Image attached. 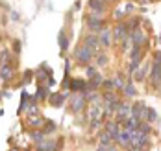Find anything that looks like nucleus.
<instances>
[{"instance_id":"nucleus-22","label":"nucleus","mask_w":161,"mask_h":151,"mask_svg":"<svg viewBox=\"0 0 161 151\" xmlns=\"http://www.w3.org/2000/svg\"><path fill=\"white\" fill-rule=\"evenodd\" d=\"M146 120L148 122H158V113L150 107H146Z\"/></svg>"},{"instance_id":"nucleus-8","label":"nucleus","mask_w":161,"mask_h":151,"mask_svg":"<svg viewBox=\"0 0 161 151\" xmlns=\"http://www.w3.org/2000/svg\"><path fill=\"white\" fill-rule=\"evenodd\" d=\"M139 123H141V120H139L137 116H133V114H131L130 118H126V120L122 122L124 129H128V131H133V129H137V127H139Z\"/></svg>"},{"instance_id":"nucleus-27","label":"nucleus","mask_w":161,"mask_h":151,"mask_svg":"<svg viewBox=\"0 0 161 151\" xmlns=\"http://www.w3.org/2000/svg\"><path fill=\"white\" fill-rule=\"evenodd\" d=\"M97 65H98V67H104V65H108V55H98Z\"/></svg>"},{"instance_id":"nucleus-24","label":"nucleus","mask_w":161,"mask_h":151,"mask_svg":"<svg viewBox=\"0 0 161 151\" xmlns=\"http://www.w3.org/2000/svg\"><path fill=\"white\" fill-rule=\"evenodd\" d=\"M32 138L35 140V142H43V140H45V131L41 133L39 129H35V131L32 133Z\"/></svg>"},{"instance_id":"nucleus-1","label":"nucleus","mask_w":161,"mask_h":151,"mask_svg":"<svg viewBox=\"0 0 161 151\" xmlns=\"http://www.w3.org/2000/svg\"><path fill=\"white\" fill-rule=\"evenodd\" d=\"M150 81L154 87H158L161 83V53H156V61H154V67H152V74H150Z\"/></svg>"},{"instance_id":"nucleus-2","label":"nucleus","mask_w":161,"mask_h":151,"mask_svg":"<svg viewBox=\"0 0 161 151\" xmlns=\"http://www.w3.org/2000/svg\"><path fill=\"white\" fill-rule=\"evenodd\" d=\"M91 57H93V50H91L87 44H85V46H80V48L76 50V61L81 63V65H89Z\"/></svg>"},{"instance_id":"nucleus-10","label":"nucleus","mask_w":161,"mask_h":151,"mask_svg":"<svg viewBox=\"0 0 161 151\" xmlns=\"http://www.w3.org/2000/svg\"><path fill=\"white\" fill-rule=\"evenodd\" d=\"M11 78H13V68L9 65H2V68H0V79L2 81H9Z\"/></svg>"},{"instance_id":"nucleus-25","label":"nucleus","mask_w":161,"mask_h":151,"mask_svg":"<svg viewBox=\"0 0 161 151\" xmlns=\"http://www.w3.org/2000/svg\"><path fill=\"white\" fill-rule=\"evenodd\" d=\"M111 83H113V88H124V81L120 79V76L113 78V79H111Z\"/></svg>"},{"instance_id":"nucleus-11","label":"nucleus","mask_w":161,"mask_h":151,"mask_svg":"<svg viewBox=\"0 0 161 151\" xmlns=\"http://www.w3.org/2000/svg\"><path fill=\"white\" fill-rule=\"evenodd\" d=\"M106 131L113 136V140H117V136L120 133V125H119V122H109L108 125H106Z\"/></svg>"},{"instance_id":"nucleus-38","label":"nucleus","mask_w":161,"mask_h":151,"mask_svg":"<svg viewBox=\"0 0 161 151\" xmlns=\"http://www.w3.org/2000/svg\"><path fill=\"white\" fill-rule=\"evenodd\" d=\"M0 98H2V94H0Z\"/></svg>"},{"instance_id":"nucleus-18","label":"nucleus","mask_w":161,"mask_h":151,"mask_svg":"<svg viewBox=\"0 0 161 151\" xmlns=\"http://www.w3.org/2000/svg\"><path fill=\"white\" fill-rule=\"evenodd\" d=\"M89 8H91L95 13H98V15H102V11H104V4H102L100 0H89Z\"/></svg>"},{"instance_id":"nucleus-40","label":"nucleus","mask_w":161,"mask_h":151,"mask_svg":"<svg viewBox=\"0 0 161 151\" xmlns=\"http://www.w3.org/2000/svg\"><path fill=\"white\" fill-rule=\"evenodd\" d=\"M130 151H131V149H130Z\"/></svg>"},{"instance_id":"nucleus-23","label":"nucleus","mask_w":161,"mask_h":151,"mask_svg":"<svg viewBox=\"0 0 161 151\" xmlns=\"http://www.w3.org/2000/svg\"><path fill=\"white\" fill-rule=\"evenodd\" d=\"M58 39H59V46H61V50H67V48H69V41H67V37H65L63 32H59Z\"/></svg>"},{"instance_id":"nucleus-13","label":"nucleus","mask_w":161,"mask_h":151,"mask_svg":"<svg viewBox=\"0 0 161 151\" xmlns=\"http://www.w3.org/2000/svg\"><path fill=\"white\" fill-rule=\"evenodd\" d=\"M70 88H72L74 92H83V90L87 88V83L81 81V79H74V81H70Z\"/></svg>"},{"instance_id":"nucleus-14","label":"nucleus","mask_w":161,"mask_h":151,"mask_svg":"<svg viewBox=\"0 0 161 151\" xmlns=\"http://www.w3.org/2000/svg\"><path fill=\"white\" fill-rule=\"evenodd\" d=\"M65 98H67V94H52V96H50V103H52L54 107H61Z\"/></svg>"},{"instance_id":"nucleus-9","label":"nucleus","mask_w":161,"mask_h":151,"mask_svg":"<svg viewBox=\"0 0 161 151\" xmlns=\"http://www.w3.org/2000/svg\"><path fill=\"white\" fill-rule=\"evenodd\" d=\"M130 37H131V41H133V44H143L146 41L145 33L139 30V28H135V30H131V33H130Z\"/></svg>"},{"instance_id":"nucleus-37","label":"nucleus","mask_w":161,"mask_h":151,"mask_svg":"<svg viewBox=\"0 0 161 151\" xmlns=\"http://www.w3.org/2000/svg\"><path fill=\"white\" fill-rule=\"evenodd\" d=\"M11 151H19V149H11Z\"/></svg>"},{"instance_id":"nucleus-20","label":"nucleus","mask_w":161,"mask_h":151,"mask_svg":"<svg viewBox=\"0 0 161 151\" xmlns=\"http://www.w3.org/2000/svg\"><path fill=\"white\" fill-rule=\"evenodd\" d=\"M124 94H126V96H131V98L137 94V90H135V87H133V83H131V81L124 83Z\"/></svg>"},{"instance_id":"nucleus-35","label":"nucleus","mask_w":161,"mask_h":151,"mask_svg":"<svg viewBox=\"0 0 161 151\" xmlns=\"http://www.w3.org/2000/svg\"><path fill=\"white\" fill-rule=\"evenodd\" d=\"M109 151H119V149H117L115 146H109Z\"/></svg>"},{"instance_id":"nucleus-32","label":"nucleus","mask_w":161,"mask_h":151,"mask_svg":"<svg viewBox=\"0 0 161 151\" xmlns=\"http://www.w3.org/2000/svg\"><path fill=\"white\" fill-rule=\"evenodd\" d=\"M124 17V11H115V18H122Z\"/></svg>"},{"instance_id":"nucleus-12","label":"nucleus","mask_w":161,"mask_h":151,"mask_svg":"<svg viewBox=\"0 0 161 151\" xmlns=\"http://www.w3.org/2000/svg\"><path fill=\"white\" fill-rule=\"evenodd\" d=\"M98 39H100V43H102L104 46H111V32H109V30H102Z\"/></svg>"},{"instance_id":"nucleus-21","label":"nucleus","mask_w":161,"mask_h":151,"mask_svg":"<svg viewBox=\"0 0 161 151\" xmlns=\"http://www.w3.org/2000/svg\"><path fill=\"white\" fill-rule=\"evenodd\" d=\"M111 142H113V136L108 131H104V133L100 134V144H108V146H111Z\"/></svg>"},{"instance_id":"nucleus-7","label":"nucleus","mask_w":161,"mask_h":151,"mask_svg":"<svg viewBox=\"0 0 161 151\" xmlns=\"http://www.w3.org/2000/svg\"><path fill=\"white\" fill-rule=\"evenodd\" d=\"M87 26H89L93 32H97V30H102V28H104L102 17H98V13H97V15H91V17L87 18Z\"/></svg>"},{"instance_id":"nucleus-6","label":"nucleus","mask_w":161,"mask_h":151,"mask_svg":"<svg viewBox=\"0 0 161 151\" xmlns=\"http://www.w3.org/2000/svg\"><path fill=\"white\" fill-rule=\"evenodd\" d=\"M128 26L126 24H119L115 30H113V39L115 41H124L126 37H128Z\"/></svg>"},{"instance_id":"nucleus-29","label":"nucleus","mask_w":161,"mask_h":151,"mask_svg":"<svg viewBox=\"0 0 161 151\" xmlns=\"http://www.w3.org/2000/svg\"><path fill=\"white\" fill-rule=\"evenodd\" d=\"M8 59H9V53L4 52V53H2V59H0V65H8Z\"/></svg>"},{"instance_id":"nucleus-17","label":"nucleus","mask_w":161,"mask_h":151,"mask_svg":"<svg viewBox=\"0 0 161 151\" xmlns=\"http://www.w3.org/2000/svg\"><path fill=\"white\" fill-rule=\"evenodd\" d=\"M117 142H119V144H122V146H128V144H130V131H128V129H124V131H120V133H119Z\"/></svg>"},{"instance_id":"nucleus-5","label":"nucleus","mask_w":161,"mask_h":151,"mask_svg":"<svg viewBox=\"0 0 161 151\" xmlns=\"http://www.w3.org/2000/svg\"><path fill=\"white\" fill-rule=\"evenodd\" d=\"M131 116V105L128 103H120L119 109H117V118H119V123H122L126 118Z\"/></svg>"},{"instance_id":"nucleus-15","label":"nucleus","mask_w":161,"mask_h":151,"mask_svg":"<svg viewBox=\"0 0 161 151\" xmlns=\"http://www.w3.org/2000/svg\"><path fill=\"white\" fill-rule=\"evenodd\" d=\"M85 44H87L91 50H97L98 44H100V39L95 37V35H87V37H85Z\"/></svg>"},{"instance_id":"nucleus-26","label":"nucleus","mask_w":161,"mask_h":151,"mask_svg":"<svg viewBox=\"0 0 161 151\" xmlns=\"http://www.w3.org/2000/svg\"><path fill=\"white\" fill-rule=\"evenodd\" d=\"M47 96H48V88H47V87H39V92H37V98H39V100H41V98L45 100Z\"/></svg>"},{"instance_id":"nucleus-16","label":"nucleus","mask_w":161,"mask_h":151,"mask_svg":"<svg viewBox=\"0 0 161 151\" xmlns=\"http://www.w3.org/2000/svg\"><path fill=\"white\" fill-rule=\"evenodd\" d=\"M56 149V142L54 140H43L39 142V151H54Z\"/></svg>"},{"instance_id":"nucleus-33","label":"nucleus","mask_w":161,"mask_h":151,"mask_svg":"<svg viewBox=\"0 0 161 151\" xmlns=\"http://www.w3.org/2000/svg\"><path fill=\"white\" fill-rule=\"evenodd\" d=\"M30 79H32V72H26L24 74V81H30Z\"/></svg>"},{"instance_id":"nucleus-19","label":"nucleus","mask_w":161,"mask_h":151,"mask_svg":"<svg viewBox=\"0 0 161 151\" xmlns=\"http://www.w3.org/2000/svg\"><path fill=\"white\" fill-rule=\"evenodd\" d=\"M28 120H30V125L35 127V129H39V127H43V125H45V120H43V118H39V116H35V114H33V116H28Z\"/></svg>"},{"instance_id":"nucleus-36","label":"nucleus","mask_w":161,"mask_h":151,"mask_svg":"<svg viewBox=\"0 0 161 151\" xmlns=\"http://www.w3.org/2000/svg\"><path fill=\"white\" fill-rule=\"evenodd\" d=\"M141 2H145V4H146V2H152V0H141Z\"/></svg>"},{"instance_id":"nucleus-4","label":"nucleus","mask_w":161,"mask_h":151,"mask_svg":"<svg viewBox=\"0 0 161 151\" xmlns=\"http://www.w3.org/2000/svg\"><path fill=\"white\" fill-rule=\"evenodd\" d=\"M102 113H104V103L100 105L97 100L91 103V107H89V118H91V122H98L100 118H102Z\"/></svg>"},{"instance_id":"nucleus-39","label":"nucleus","mask_w":161,"mask_h":151,"mask_svg":"<svg viewBox=\"0 0 161 151\" xmlns=\"http://www.w3.org/2000/svg\"><path fill=\"white\" fill-rule=\"evenodd\" d=\"M108 2H111V0H108Z\"/></svg>"},{"instance_id":"nucleus-31","label":"nucleus","mask_w":161,"mask_h":151,"mask_svg":"<svg viewBox=\"0 0 161 151\" xmlns=\"http://www.w3.org/2000/svg\"><path fill=\"white\" fill-rule=\"evenodd\" d=\"M98 151H109V146L108 144H100L98 146Z\"/></svg>"},{"instance_id":"nucleus-34","label":"nucleus","mask_w":161,"mask_h":151,"mask_svg":"<svg viewBox=\"0 0 161 151\" xmlns=\"http://www.w3.org/2000/svg\"><path fill=\"white\" fill-rule=\"evenodd\" d=\"M15 52H17V53L20 52V43H19V41H15Z\"/></svg>"},{"instance_id":"nucleus-28","label":"nucleus","mask_w":161,"mask_h":151,"mask_svg":"<svg viewBox=\"0 0 161 151\" xmlns=\"http://www.w3.org/2000/svg\"><path fill=\"white\" fill-rule=\"evenodd\" d=\"M145 74H146V68H141V70H137L135 78H137V79H145Z\"/></svg>"},{"instance_id":"nucleus-3","label":"nucleus","mask_w":161,"mask_h":151,"mask_svg":"<svg viewBox=\"0 0 161 151\" xmlns=\"http://www.w3.org/2000/svg\"><path fill=\"white\" fill-rule=\"evenodd\" d=\"M85 103H87V98L83 96V92H81V94H80V92H76V94L70 98V107H72V111H74V113H80Z\"/></svg>"},{"instance_id":"nucleus-30","label":"nucleus","mask_w":161,"mask_h":151,"mask_svg":"<svg viewBox=\"0 0 161 151\" xmlns=\"http://www.w3.org/2000/svg\"><path fill=\"white\" fill-rule=\"evenodd\" d=\"M93 76H97V70L93 67H87V78H93Z\"/></svg>"}]
</instances>
